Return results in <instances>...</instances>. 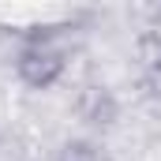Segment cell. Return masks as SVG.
<instances>
[{"label":"cell","mask_w":161,"mask_h":161,"mask_svg":"<svg viewBox=\"0 0 161 161\" xmlns=\"http://www.w3.org/2000/svg\"><path fill=\"white\" fill-rule=\"evenodd\" d=\"M139 60H142V68L161 82V34H142L139 38Z\"/></svg>","instance_id":"obj_3"},{"label":"cell","mask_w":161,"mask_h":161,"mask_svg":"<svg viewBox=\"0 0 161 161\" xmlns=\"http://www.w3.org/2000/svg\"><path fill=\"white\" fill-rule=\"evenodd\" d=\"M60 161H101V154L90 146V142H68L60 150Z\"/></svg>","instance_id":"obj_4"},{"label":"cell","mask_w":161,"mask_h":161,"mask_svg":"<svg viewBox=\"0 0 161 161\" xmlns=\"http://www.w3.org/2000/svg\"><path fill=\"white\" fill-rule=\"evenodd\" d=\"M79 109H82V120H90V124H109L113 116H116V105H113V97H109L105 90H97V86H90V90L82 94Z\"/></svg>","instance_id":"obj_2"},{"label":"cell","mask_w":161,"mask_h":161,"mask_svg":"<svg viewBox=\"0 0 161 161\" xmlns=\"http://www.w3.org/2000/svg\"><path fill=\"white\" fill-rule=\"evenodd\" d=\"M15 75L26 82L30 90H49L53 82L64 75V53L53 49L49 41H30L19 60H15Z\"/></svg>","instance_id":"obj_1"}]
</instances>
